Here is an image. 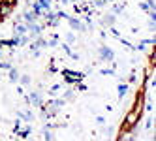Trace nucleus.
<instances>
[{"label": "nucleus", "instance_id": "obj_10", "mask_svg": "<svg viewBox=\"0 0 156 141\" xmlns=\"http://www.w3.org/2000/svg\"><path fill=\"white\" fill-rule=\"evenodd\" d=\"M126 92H128V86H126V85H120V86H119V98L126 96Z\"/></svg>", "mask_w": 156, "mask_h": 141}, {"label": "nucleus", "instance_id": "obj_4", "mask_svg": "<svg viewBox=\"0 0 156 141\" xmlns=\"http://www.w3.org/2000/svg\"><path fill=\"white\" fill-rule=\"evenodd\" d=\"M64 77H66V81H70V83H77V81H81L83 75H81V73H77V72L66 70V72H64Z\"/></svg>", "mask_w": 156, "mask_h": 141}, {"label": "nucleus", "instance_id": "obj_5", "mask_svg": "<svg viewBox=\"0 0 156 141\" xmlns=\"http://www.w3.org/2000/svg\"><path fill=\"white\" fill-rule=\"evenodd\" d=\"M100 57H102V60H113V51L107 47H102L100 49Z\"/></svg>", "mask_w": 156, "mask_h": 141}, {"label": "nucleus", "instance_id": "obj_9", "mask_svg": "<svg viewBox=\"0 0 156 141\" xmlns=\"http://www.w3.org/2000/svg\"><path fill=\"white\" fill-rule=\"evenodd\" d=\"M70 25H72V28H77V30H85V26L79 23V21H75V19H70Z\"/></svg>", "mask_w": 156, "mask_h": 141}, {"label": "nucleus", "instance_id": "obj_3", "mask_svg": "<svg viewBox=\"0 0 156 141\" xmlns=\"http://www.w3.org/2000/svg\"><path fill=\"white\" fill-rule=\"evenodd\" d=\"M13 12V6L12 4H4V2H0V19H4V17H9Z\"/></svg>", "mask_w": 156, "mask_h": 141}, {"label": "nucleus", "instance_id": "obj_12", "mask_svg": "<svg viewBox=\"0 0 156 141\" xmlns=\"http://www.w3.org/2000/svg\"><path fill=\"white\" fill-rule=\"evenodd\" d=\"M19 79H21L23 85H30V77H28V75H19Z\"/></svg>", "mask_w": 156, "mask_h": 141}, {"label": "nucleus", "instance_id": "obj_1", "mask_svg": "<svg viewBox=\"0 0 156 141\" xmlns=\"http://www.w3.org/2000/svg\"><path fill=\"white\" fill-rule=\"evenodd\" d=\"M137 121H139V117H137V113L130 109V111H128V115L124 117V124H122V128H124V130H132L133 126L137 124Z\"/></svg>", "mask_w": 156, "mask_h": 141}, {"label": "nucleus", "instance_id": "obj_14", "mask_svg": "<svg viewBox=\"0 0 156 141\" xmlns=\"http://www.w3.org/2000/svg\"><path fill=\"white\" fill-rule=\"evenodd\" d=\"M0 2H4V4H12V6H15V4H17V0H0Z\"/></svg>", "mask_w": 156, "mask_h": 141}, {"label": "nucleus", "instance_id": "obj_13", "mask_svg": "<svg viewBox=\"0 0 156 141\" xmlns=\"http://www.w3.org/2000/svg\"><path fill=\"white\" fill-rule=\"evenodd\" d=\"M40 6H41V8H47V9H49V2H47V0H40Z\"/></svg>", "mask_w": 156, "mask_h": 141}, {"label": "nucleus", "instance_id": "obj_6", "mask_svg": "<svg viewBox=\"0 0 156 141\" xmlns=\"http://www.w3.org/2000/svg\"><path fill=\"white\" fill-rule=\"evenodd\" d=\"M113 23H115V17H113V15H104V17H102V25H104V26H111Z\"/></svg>", "mask_w": 156, "mask_h": 141}, {"label": "nucleus", "instance_id": "obj_2", "mask_svg": "<svg viewBox=\"0 0 156 141\" xmlns=\"http://www.w3.org/2000/svg\"><path fill=\"white\" fill-rule=\"evenodd\" d=\"M143 109H145V98H143V92H139V94H137V98H136V105L132 107V111H136L137 117H141Z\"/></svg>", "mask_w": 156, "mask_h": 141}, {"label": "nucleus", "instance_id": "obj_8", "mask_svg": "<svg viewBox=\"0 0 156 141\" xmlns=\"http://www.w3.org/2000/svg\"><path fill=\"white\" fill-rule=\"evenodd\" d=\"M15 34H17V36H25V34H27V26H25V25L15 26Z\"/></svg>", "mask_w": 156, "mask_h": 141}, {"label": "nucleus", "instance_id": "obj_11", "mask_svg": "<svg viewBox=\"0 0 156 141\" xmlns=\"http://www.w3.org/2000/svg\"><path fill=\"white\" fill-rule=\"evenodd\" d=\"M19 79V73L15 70H9V81H17Z\"/></svg>", "mask_w": 156, "mask_h": 141}, {"label": "nucleus", "instance_id": "obj_15", "mask_svg": "<svg viewBox=\"0 0 156 141\" xmlns=\"http://www.w3.org/2000/svg\"><path fill=\"white\" fill-rule=\"evenodd\" d=\"M73 98V94H72V90H68V92H66V100H72Z\"/></svg>", "mask_w": 156, "mask_h": 141}, {"label": "nucleus", "instance_id": "obj_16", "mask_svg": "<svg viewBox=\"0 0 156 141\" xmlns=\"http://www.w3.org/2000/svg\"><path fill=\"white\" fill-rule=\"evenodd\" d=\"M66 40H68L70 43H73V41H75V38H73V34H68V38H66Z\"/></svg>", "mask_w": 156, "mask_h": 141}, {"label": "nucleus", "instance_id": "obj_7", "mask_svg": "<svg viewBox=\"0 0 156 141\" xmlns=\"http://www.w3.org/2000/svg\"><path fill=\"white\" fill-rule=\"evenodd\" d=\"M30 102L34 104V105H41V98H40V94H38V92H32V94H30Z\"/></svg>", "mask_w": 156, "mask_h": 141}]
</instances>
